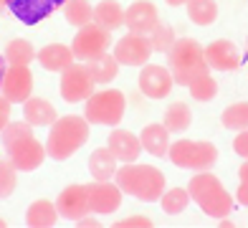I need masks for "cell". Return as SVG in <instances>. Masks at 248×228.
I'll use <instances>...</instances> for the list:
<instances>
[{
  "instance_id": "cell-15",
  "label": "cell",
  "mask_w": 248,
  "mask_h": 228,
  "mask_svg": "<svg viewBox=\"0 0 248 228\" xmlns=\"http://www.w3.org/2000/svg\"><path fill=\"white\" fill-rule=\"evenodd\" d=\"M157 23H160V16H157V8L150 3V0H137V3H132L127 10H124V26H127L129 33L150 36V33L157 28Z\"/></svg>"
},
{
  "instance_id": "cell-38",
  "label": "cell",
  "mask_w": 248,
  "mask_h": 228,
  "mask_svg": "<svg viewBox=\"0 0 248 228\" xmlns=\"http://www.w3.org/2000/svg\"><path fill=\"white\" fill-rule=\"evenodd\" d=\"M10 104H13L10 99H0V130H5L10 124Z\"/></svg>"
},
{
  "instance_id": "cell-17",
  "label": "cell",
  "mask_w": 248,
  "mask_h": 228,
  "mask_svg": "<svg viewBox=\"0 0 248 228\" xmlns=\"http://www.w3.org/2000/svg\"><path fill=\"white\" fill-rule=\"evenodd\" d=\"M205 64H208V68H216V71H235L241 66V56H238V49L231 41L218 38V41L208 43Z\"/></svg>"
},
{
  "instance_id": "cell-31",
  "label": "cell",
  "mask_w": 248,
  "mask_h": 228,
  "mask_svg": "<svg viewBox=\"0 0 248 228\" xmlns=\"http://www.w3.org/2000/svg\"><path fill=\"white\" fill-rule=\"evenodd\" d=\"M162 211L167 213V215H177V213H183L185 208H187V203L193 200L190 198V190H185V188H172V190H167V193H162Z\"/></svg>"
},
{
  "instance_id": "cell-30",
  "label": "cell",
  "mask_w": 248,
  "mask_h": 228,
  "mask_svg": "<svg viewBox=\"0 0 248 228\" xmlns=\"http://www.w3.org/2000/svg\"><path fill=\"white\" fill-rule=\"evenodd\" d=\"M220 119L225 130H235V132L248 130V101H235V104L225 107Z\"/></svg>"
},
{
  "instance_id": "cell-8",
  "label": "cell",
  "mask_w": 248,
  "mask_h": 228,
  "mask_svg": "<svg viewBox=\"0 0 248 228\" xmlns=\"http://www.w3.org/2000/svg\"><path fill=\"white\" fill-rule=\"evenodd\" d=\"M94 86L96 81L89 74L86 64H71L66 71H61V84H59V91L63 101H86L89 97L94 94Z\"/></svg>"
},
{
  "instance_id": "cell-7",
  "label": "cell",
  "mask_w": 248,
  "mask_h": 228,
  "mask_svg": "<svg viewBox=\"0 0 248 228\" xmlns=\"http://www.w3.org/2000/svg\"><path fill=\"white\" fill-rule=\"evenodd\" d=\"M111 46V31L101 28L99 23H89V26L78 28V33L74 36V56L78 61H92L96 56H104Z\"/></svg>"
},
{
  "instance_id": "cell-19",
  "label": "cell",
  "mask_w": 248,
  "mask_h": 228,
  "mask_svg": "<svg viewBox=\"0 0 248 228\" xmlns=\"http://www.w3.org/2000/svg\"><path fill=\"white\" fill-rule=\"evenodd\" d=\"M74 59H76L74 49H69L63 43H48L38 51V61L46 71H66L74 64Z\"/></svg>"
},
{
  "instance_id": "cell-23",
  "label": "cell",
  "mask_w": 248,
  "mask_h": 228,
  "mask_svg": "<svg viewBox=\"0 0 248 228\" xmlns=\"http://www.w3.org/2000/svg\"><path fill=\"white\" fill-rule=\"evenodd\" d=\"M59 215H61L59 213V205H53L46 198H38V200L31 203V208L26 213V223L31 228H51Z\"/></svg>"
},
{
  "instance_id": "cell-2",
  "label": "cell",
  "mask_w": 248,
  "mask_h": 228,
  "mask_svg": "<svg viewBox=\"0 0 248 228\" xmlns=\"http://www.w3.org/2000/svg\"><path fill=\"white\" fill-rule=\"evenodd\" d=\"M89 122L86 117L69 114V117H59L51 124V134L46 140V152L53 160H66L76 150H81L84 142L89 140Z\"/></svg>"
},
{
  "instance_id": "cell-11",
  "label": "cell",
  "mask_w": 248,
  "mask_h": 228,
  "mask_svg": "<svg viewBox=\"0 0 248 228\" xmlns=\"http://www.w3.org/2000/svg\"><path fill=\"white\" fill-rule=\"evenodd\" d=\"M152 56V41L150 36L140 33H127L114 43V59L122 66H144Z\"/></svg>"
},
{
  "instance_id": "cell-37",
  "label": "cell",
  "mask_w": 248,
  "mask_h": 228,
  "mask_svg": "<svg viewBox=\"0 0 248 228\" xmlns=\"http://www.w3.org/2000/svg\"><path fill=\"white\" fill-rule=\"evenodd\" d=\"M233 150H235V155H241L243 160H248V130L238 132V137L233 140Z\"/></svg>"
},
{
  "instance_id": "cell-27",
  "label": "cell",
  "mask_w": 248,
  "mask_h": 228,
  "mask_svg": "<svg viewBox=\"0 0 248 228\" xmlns=\"http://www.w3.org/2000/svg\"><path fill=\"white\" fill-rule=\"evenodd\" d=\"M187 18L195 26H213L218 18L216 0H187Z\"/></svg>"
},
{
  "instance_id": "cell-36",
  "label": "cell",
  "mask_w": 248,
  "mask_h": 228,
  "mask_svg": "<svg viewBox=\"0 0 248 228\" xmlns=\"http://www.w3.org/2000/svg\"><path fill=\"white\" fill-rule=\"evenodd\" d=\"M114 228H152V221L147 215H129V218H122L117 223H111Z\"/></svg>"
},
{
  "instance_id": "cell-13",
  "label": "cell",
  "mask_w": 248,
  "mask_h": 228,
  "mask_svg": "<svg viewBox=\"0 0 248 228\" xmlns=\"http://www.w3.org/2000/svg\"><path fill=\"white\" fill-rule=\"evenodd\" d=\"M3 97L10 101H26L31 99V91H33V74L28 66H8L3 68Z\"/></svg>"
},
{
  "instance_id": "cell-39",
  "label": "cell",
  "mask_w": 248,
  "mask_h": 228,
  "mask_svg": "<svg viewBox=\"0 0 248 228\" xmlns=\"http://www.w3.org/2000/svg\"><path fill=\"white\" fill-rule=\"evenodd\" d=\"M235 198H238L241 205H246L248 208V180H241V185H238V193H235Z\"/></svg>"
},
{
  "instance_id": "cell-24",
  "label": "cell",
  "mask_w": 248,
  "mask_h": 228,
  "mask_svg": "<svg viewBox=\"0 0 248 228\" xmlns=\"http://www.w3.org/2000/svg\"><path fill=\"white\" fill-rule=\"evenodd\" d=\"M94 23H99L107 31H117L124 26V8L117 0H101L94 8Z\"/></svg>"
},
{
  "instance_id": "cell-12",
  "label": "cell",
  "mask_w": 248,
  "mask_h": 228,
  "mask_svg": "<svg viewBox=\"0 0 248 228\" xmlns=\"http://www.w3.org/2000/svg\"><path fill=\"white\" fill-rule=\"evenodd\" d=\"M140 91L150 99H165L167 94L172 91L175 86V79L172 71H167L165 66H157V64H144L142 71H140Z\"/></svg>"
},
{
  "instance_id": "cell-9",
  "label": "cell",
  "mask_w": 248,
  "mask_h": 228,
  "mask_svg": "<svg viewBox=\"0 0 248 228\" xmlns=\"http://www.w3.org/2000/svg\"><path fill=\"white\" fill-rule=\"evenodd\" d=\"M5 152L8 157L16 163V167L20 173H31V170H38L46 160V147H43L36 137L28 134V137H20V140H13L5 145Z\"/></svg>"
},
{
  "instance_id": "cell-16",
  "label": "cell",
  "mask_w": 248,
  "mask_h": 228,
  "mask_svg": "<svg viewBox=\"0 0 248 228\" xmlns=\"http://www.w3.org/2000/svg\"><path fill=\"white\" fill-rule=\"evenodd\" d=\"M56 205H59V213L63 215V218H69V221L84 218V215L92 211L86 185H69V188H63L59 200H56Z\"/></svg>"
},
{
  "instance_id": "cell-42",
  "label": "cell",
  "mask_w": 248,
  "mask_h": 228,
  "mask_svg": "<svg viewBox=\"0 0 248 228\" xmlns=\"http://www.w3.org/2000/svg\"><path fill=\"white\" fill-rule=\"evenodd\" d=\"M167 5H172V8H177V5H187V0H165Z\"/></svg>"
},
{
  "instance_id": "cell-29",
  "label": "cell",
  "mask_w": 248,
  "mask_h": 228,
  "mask_svg": "<svg viewBox=\"0 0 248 228\" xmlns=\"http://www.w3.org/2000/svg\"><path fill=\"white\" fill-rule=\"evenodd\" d=\"M63 16L71 26L84 28V26H89V23H94V8H92L89 0H69L66 8H63Z\"/></svg>"
},
{
  "instance_id": "cell-3",
  "label": "cell",
  "mask_w": 248,
  "mask_h": 228,
  "mask_svg": "<svg viewBox=\"0 0 248 228\" xmlns=\"http://www.w3.org/2000/svg\"><path fill=\"white\" fill-rule=\"evenodd\" d=\"M187 190H190L193 203H198L200 211L205 215H213V218H225V215L233 211L231 193L223 188L220 178H216L213 173H208V170H200L198 175H193Z\"/></svg>"
},
{
  "instance_id": "cell-10",
  "label": "cell",
  "mask_w": 248,
  "mask_h": 228,
  "mask_svg": "<svg viewBox=\"0 0 248 228\" xmlns=\"http://www.w3.org/2000/svg\"><path fill=\"white\" fill-rule=\"evenodd\" d=\"M66 3H69V0H10L8 10L20 23H26V26H36V23L46 20L53 13L63 10Z\"/></svg>"
},
{
  "instance_id": "cell-1",
  "label": "cell",
  "mask_w": 248,
  "mask_h": 228,
  "mask_svg": "<svg viewBox=\"0 0 248 228\" xmlns=\"http://www.w3.org/2000/svg\"><path fill=\"white\" fill-rule=\"evenodd\" d=\"M114 182L132 198L140 200H160L165 193V175L152 165H140V163H127L124 167L117 170Z\"/></svg>"
},
{
  "instance_id": "cell-43",
  "label": "cell",
  "mask_w": 248,
  "mask_h": 228,
  "mask_svg": "<svg viewBox=\"0 0 248 228\" xmlns=\"http://www.w3.org/2000/svg\"><path fill=\"white\" fill-rule=\"evenodd\" d=\"M8 3H10V0H3V8H8Z\"/></svg>"
},
{
  "instance_id": "cell-21",
  "label": "cell",
  "mask_w": 248,
  "mask_h": 228,
  "mask_svg": "<svg viewBox=\"0 0 248 228\" xmlns=\"http://www.w3.org/2000/svg\"><path fill=\"white\" fill-rule=\"evenodd\" d=\"M23 119L31 122L33 127H46V124H53L59 119V114H56L53 104L48 99H41V97H31L26 104H23Z\"/></svg>"
},
{
  "instance_id": "cell-5",
  "label": "cell",
  "mask_w": 248,
  "mask_h": 228,
  "mask_svg": "<svg viewBox=\"0 0 248 228\" xmlns=\"http://www.w3.org/2000/svg\"><path fill=\"white\" fill-rule=\"evenodd\" d=\"M170 160L183 170H210L218 163V147L205 140H177L170 145Z\"/></svg>"
},
{
  "instance_id": "cell-35",
  "label": "cell",
  "mask_w": 248,
  "mask_h": 228,
  "mask_svg": "<svg viewBox=\"0 0 248 228\" xmlns=\"http://www.w3.org/2000/svg\"><path fill=\"white\" fill-rule=\"evenodd\" d=\"M28 134H33V124L31 122H10L8 127L3 130V145H8V142H13V140H20V137H28Z\"/></svg>"
},
{
  "instance_id": "cell-32",
  "label": "cell",
  "mask_w": 248,
  "mask_h": 228,
  "mask_svg": "<svg viewBox=\"0 0 248 228\" xmlns=\"http://www.w3.org/2000/svg\"><path fill=\"white\" fill-rule=\"evenodd\" d=\"M187 89H190V94H193V99H198V101H210V99H216V94H218V81L205 71V74H200Z\"/></svg>"
},
{
  "instance_id": "cell-25",
  "label": "cell",
  "mask_w": 248,
  "mask_h": 228,
  "mask_svg": "<svg viewBox=\"0 0 248 228\" xmlns=\"http://www.w3.org/2000/svg\"><path fill=\"white\" fill-rule=\"evenodd\" d=\"M119 61L114 59V53H104V56H96V59L92 61H86V68H89V74H92V79L96 84H109V81H114L117 79V71H119Z\"/></svg>"
},
{
  "instance_id": "cell-20",
  "label": "cell",
  "mask_w": 248,
  "mask_h": 228,
  "mask_svg": "<svg viewBox=\"0 0 248 228\" xmlns=\"http://www.w3.org/2000/svg\"><path fill=\"white\" fill-rule=\"evenodd\" d=\"M142 147L155 157H165L170 152V130L165 124H147L140 134Z\"/></svg>"
},
{
  "instance_id": "cell-4",
  "label": "cell",
  "mask_w": 248,
  "mask_h": 228,
  "mask_svg": "<svg viewBox=\"0 0 248 228\" xmlns=\"http://www.w3.org/2000/svg\"><path fill=\"white\" fill-rule=\"evenodd\" d=\"M167 59H170V71H172L175 84H180V86H190L200 74L208 71L205 49L195 38L175 41V46L167 53Z\"/></svg>"
},
{
  "instance_id": "cell-41",
  "label": "cell",
  "mask_w": 248,
  "mask_h": 228,
  "mask_svg": "<svg viewBox=\"0 0 248 228\" xmlns=\"http://www.w3.org/2000/svg\"><path fill=\"white\" fill-rule=\"evenodd\" d=\"M238 178H241V180H248V160L241 165V170H238Z\"/></svg>"
},
{
  "instance_id": "cell-40",
  "label": "cell",
  "mask_w": 248,
  "mask_h": 228,
  "mask_svg": "<svg viewBox=\"0 0 248 228\" xmlns=\"http://www.w3.org/2000/svg\"><path fill=\"white\" fill-rule=\"evenodd\" d=\"M76 226H78V228H96L99 221H96V218H89V215H84V218H78Z\"/></svg>"
},
{
  "instance_id": "cell-18",
  "label": "cell",
  "mask_w": 248,
  "mask_h": 228,
  "mask_svg": "<svg viewBox=\"0 0 248 228\" xmlns=\"http://www.w3.org/2000/svg\"><path fill=\"white\" fill-rule=\"evenodd\" d=\"M107 147L117 155L119 163H137L140 152L144 150L140 137L127 132V130H114V132H111L109 140H107Z\"/></svg>"
},
{
  "instance_id": "cell-6",
  "label": "cell",
  "mask_w": 248,
  "mask_h": 228,
  "mask_svg": "<svg viewBox=\"0 0 248 228\" xmlns=\"http://www.w3.org/2000/svg\"><path fill=\"white\" fill-rule=\"evenodd\" d=\"M124 107H127V99H124V94L119 89H101V91H94V94L86 99L84 117L92 124H109V127H117L124 117Z\"/></svg>"
},
{
  "instance_id": "cell-22",
  "label": "cell",
  "mask_w": 248,
  "mask_h": 228,
  "mask_svg": "<svg viewBox=\"0 0 248 228\" xmlns=\"http://www.w3.org/2000/svg\"><path fill=\"white\" fill-rule=\"evenodd\" d=\"M117 155L109 150V147H99V150L92 152L89 157V173H92L94 180H111L117 175Z\"/></svg>"
},
{
  "instance_id": "cell-26",
  "label": "cell",
  "mask_w": 248,
  "mask_h": 228,
  "mask_svg": "<svg viewBox=\"0 0 248 228\" xmlns=\"http://www.w3.org/2000/svg\"><path fill=\"white\" fill-rule=\"evenodd\" d=\"M165 127L170 132H185L190 124H193V112H190V107L185 104V101H172L170 107L165 109Z\"/></svg>"
},
{
  "instance_id": "cell-34",
  "label": "cell",
  "mask_w": 248,
  "mask_h": 228,
  "mask_svg": "<svg viewBox=\"0 0 248 228\" xmlns=\"http://www.w3.org/2000/svg\"><path fill=\"white\" fill-rule=\"evenodd\" d=\"M16 173H18L16 163L10 157L8 160L3 157V163H0V195L3 198H8L16 190Z\"/></svg>"
},
{
  "instance_id": "cell-28",
  "label": "cell",
  "mask_w": 248,
  "mask_h": 228,
  "mask_svg": "<svg viewBox=\"0 0 248 228\" xmlns=\"http://www.w3.org/2000/svg\"><path fill=\"white\" fill-rule=\"evenodd\" d=\"M36 49H33L31 41H23V38H13L5 49V61L10 66H28L33 59H36Z\"/></svg>"
},
{
  "instance_id": "cell-33",
  "label": "cell",
  "mask_w": 248,
  "mask_h": 228,
  "mask_svg": "<svg viewBox=\"0 0 248 228\" xmlns=\"http://www.w3.org/2000/svg\"><path fill=\"white\" fill-rule=\"evenodd\" d=\"M150 41H152V51L157 53H170V49L175 46V31L165 23H157V28L150 33Z\"/></svg>"
},
{
  "instance_id": "cell-14",
  "label": "cell",
  "mask_w": 248,
  "mask_h": 228,
  "mask_svg": "<svg viewBox=\"0 0 248 228\" xmlns=\"http://www.w3.org/2000/svg\"><path fill=\"white\" fill-rule=\"evenodd\" d=\"M86 193H89V203H92L94 213H114L122 205V188L117 182L109 180H96V182H86Z\"/></svg>"
}]
</instances>
